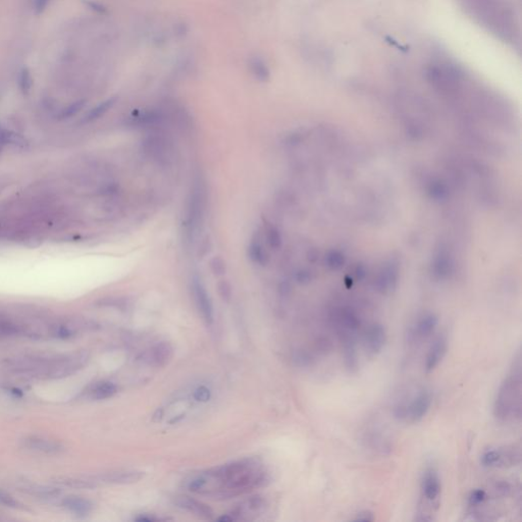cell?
<instances>
[{
	"instance_id": "25",
	"label": "cell",
	"mask_w": 522,
	"mask_h": 522,
	"mask_svg": "<svg viewBox=\"0 0 522 522\" xmlns=\"http://www.w3.org/2000/svg\"><path fill=\"white\" fill-rule=\"evenodd\" d=\"M23 330L20 328V326L14 324L13 322L0 318V336H7V335H14L21 333Z\"/></svg>"
},
{
	"instance_id": "35",
	"label": "cell",
	"mask_w": 522,
	"mask_h": 522,
	"mask_svg": "<svg viewBox=\"0 0 522 522\" xmlns=\"http://www.w3.org/2000/svg\"><path fill=\"white\" fill-rule=\"evenodd\" d=\"M50 0H34V10L36 14H42L47 8Z\"/></svg>"
},
{
	"instance_id": "40",
	"label": "cell",
	"mask_w": 522,
	"mask_h": 522,
	"mask_svg": "<svg viewBox=\"0 0 522 522\" xmlns=\"http://www.w3.org/2000/svg\"><path fill=\"white\" fill-rule=\"evenodd\" d=\"M4 140H3V137H2V130H0V150L2 148V146L4 145Z\"/></svg>"
},
{
	"instance_id": "1",
	"label": "cell",
	"mask_w": 522,
	"mask_h": 522,
	"mask_svg": "<svg viewBox=\"0 0 522 522\" xmlns=\"http://www.w3.org/2000/svg\"><path fill=\"white\" fill-rule=\"evenodd\" d=\"M268 473L254 458L233 461L198 475L187 481V488L195 493L215 499H230L264 486Z\"/></svg>"
},
{
	"instance_id": "16",
	"label": "cell",
	"mask_w": 522,
	"mask_h": 522,
	"mask_svg": "<svg viewBox=\"0 0 522 522\" xmlns=\"http://www.w3.org/2000/svg\"><path fill=\"white\" fill-rule=\"evenodd\" d=\"M249 256H250V259L256 263V264H259L261 266H264L266 265L267 261H268V256L263 248V245L261 243V240H260V237L259 234H255L250 243V246H249Z\"/></svg>"
},
{
	"instance_id": "36",
	"label": "cell",
	"mask_w": 522,
	"mask_h": 522,
	"mask_svg": "<svg viewBox=\"0 0 522 522\" xmlns=\"http://www.w3.org/2000/svg\"><path fill=\"white\" fill-rule=\"evenodd\" d=\"M295 361L299 364V365H308L310 362H311V358L310 356L305 353V352H299L296 354V357H295Z\"/></svg>"
},
{
	"instance_id": "38",
	"label": "cell",
	"mask_w": 522,
	"mask_h": 522,
	"mask_svg": "<svg viewBox=\"0 0 522 522\" xmlns=\"http://www.w3.org/2000/svg\"><path fill=\"white\" fill-rule=\"evenodd\" d=\"M510 489H511V487L508 482H500L497 484V490H499V492L501 494H504V495L508 494Z\"/></svg>"
},
{
	"instance_id": "5",
	"label": "cell",
	"mask_w": 522,
	"mask_h": 522,
	"mask_svg": "<svg viewBox=\"0 0 522 522\" xmlns=\"http://www.w3.org/2000/svg\"><path fill=\"white\" fill-rule=\"evenodd\" d=\"M205 189L201 180H197L192 189L190 200L188 203L187 216L185 219V228L188 238H193L195 231L202 221L205 209Z\"/></svg>"
},
{
	"instance_id": "12",
	"label": "cell",
	"mask_w": 522,
	"mask_h": 522,
	"mask_svg": "<svg viewBox=\"0 0 522 522\" xmlns=\"http://www.w3.org/2000/svg\"><path fill=\"white\" fill-rule=\"evenodd\" d=\"M448 348L447 338L443 335L437 336L431 344L424 362V370L426 373L432 372L441 362Z\"/></svg>"
},
{
	"instance_id": "14",
	"label": "cell",
	"mask_w": 522,
	"mask_h": 522,
	"mask_svg": "<svg viewBox=\"0 0 522 522\" xmlns=\"http://www.w3.org/2000/svg\"><path fill=\"white\" fill-rule=\"evenodd\" d=\"M21 442L22 446L28 450L45 454H58L63 449L59 442L39 436L25 437Z\"/></svg>"
},
{
	"instance_id": "27",
	"label": "cell",
	"mask_w": 522,
	"mask_h": 522,
	"mask_svg": "<svg viewBox=\"0 0 522 522\" xmlns=\"http://www.w3.org/2000/svg\"><path fill=\"white\" fill-rule=\"evenodd\" d=\"M209 267H210V270L212 271V273L217 275V276L223 275L225 273V271H226L225 261L220 256L212 257L209 260Z\"/></svg>"
},
{
	"instance_id": "39",
	"label": "cell",
	"mask_w": 522,
	"mask_h": 522,
	"mask_svg": "<svg viewBox=\"0 0 522 522\" xmlns=\"http://www.w3.org/2000/svg\"><path fill=\"white\" fill-rule=\"evenodd\" d=\"M137 520H138V521H147V522H150V521H155V520H156V518L151 517V516H147V515H145V516H143V515H142L141 517L137 518Z\"/></svg>"
},
{
	"instance_id": "6",
	"label": "cell",
	"mask_w": 522,
	"mask_h": 522,
	"mask_svg": "<svg viewBox=\"0 0 522 522\" xmlns=\"http://www.w3.org/2000/svg\"><path fill=\"white\" fill-rule=\"evenodd\" d=\"M192 290L195 299V303L199 312L201 313L204 321L207 324H212L214 321V311L212 301L209 294L207 293L201 279L195 275L192 279Z\"/></svg>"
},
{
	"instance_id": "28",
	"label": "cell",
	"mask_w": 522,
	"mask_h": 522,
	"mask_svg": "<svg viewBox=\"0 0 522 522\" xmlns=\"http://www.w3.org/2000/svg\"><path fill=\"white\" fill-rule=\"evenodd\" d=\"M217 292L224 302H229L231 299V285L227 280H219L217 283Z\"/></svg>"
},
{
	"instance_id": "34",
	"label": "cell",
	"mask_w": 522,
	"mask_h": 522,
	"mask_svg": "<svg viewBox=\"0 0 522 522\" xmlns=\"http://www.w3.org/2000/svg\"><path fill=\"white\" fill-rule=\"evenodd\" d=\"M196 400L201 402H206L210 398V392L205 386H200L194 394Z\"/></svg>"
},
{
	"instance_id": "30",
	"label": "cell",
	"mask_w": 522,
	"mask_h": 522,
	"mask_svg": "<svg viewBox=\"0 0 522 522\" xmlns=\"http://www.w3.org/2000/svg\"><path fill=\"white\" fill-rule=\"evenodd\" d=\"M487 498V494L485 490L483 489H475L473 490L468 499V503L470 506H477L481 503H483Z\"/></svg>"
},
{
	"instance_id": "37",
	"label": "cell",
	"mask_w": 522,
	"mask_h": 522,
	"mask_svg": "<svg viewBox=\"0 0 522 522\" xmlns=\"http://www.w3.org/2000/svg\"><path fill=\"white\" fill-rule=\"evenodd\" d=\"M374 517L372 515V513L370 511H362L360 513L357 514V516L355 517V521H363V522H369V521H373Z\"/></svg>"
},
{
	"instance_id": "21",
	"label": "cell",
	"mask_w": 522,
	"mask_h": 522,
	"mask_svg": "<svg viewBox=\"0 0 522 522\" xmlns=\"http://www.w3.org/2000/svg\"><path fill=\"white\" fill-rule=\"evenodd\" d=\"M56 483L62 486H68L72 488H93L97 485L96 481L92 479H83V478H71V477H63L58 478Z\"/></svg>"
},
{
	"instance_id": "29",
	"label": "cell",
	"mask_w": 522,
	"mask_h": 522,
	"mask_svg": "<svg viewBox=\"0 0 522 522\" xmlns=\"http://www.w3.org/2000/svg\"><path fill=\"white\" fill-rule=\"evenodd\" d=\"M28 490L37 497L41 498H51L56 494H58V491L55 488H48V487H40V486H33L31 488H28Z\"/></svg>"
},
{
	"instance_id": "10",
	"label": "cell",
	"mask_w": 522,
	"mask_h": 522,
	"mask_svg": "<svg viewBox=\"0 0 522 522\" xmlns=\"http://www.w3.org/2000/svg\"><path fill=\"white\" fill-rule=\"evenodd\" d=\"M144 477V472L137 470H120L100 474L93 479L97 482L110 484H133Z\"/></svg>"
},
{
	"instance_id": "22",
	"label": "cell",
	"mask_w": 522,
	"mask_h": 522,
	"mask_svg": "<svg viewBox=\"0 0 522 522\" xmlns=\"http://www.w3.org/2000/svg\"><path fill=\"white\" fill-rule=\"evenodd\" d=\"M505 454L499 450H487L481 455V464L485 467L498 466L503 463Z\"/></svg>"
},
{
	"instance_id": "15",
	"label": "cell",
	"mask_w": 522,
	"mask_h": 522,
	"mask_svg": "<svg viewBox=\"0 0 522 522\" xmlns=\"http://www.w3.org/2000/svg\"><path fill=\"white\" fill-rule=\"evenodd\" d=\"M437 325V317L433 314H426L421 317L411 328L410 337L412 340H422L429 336Z\"/></svg>"
},
{
	"instance_id": "18",
	"label": "cell",
	"mask_w": 522,
	"mask_h": 522,
	"mask_svg": "<svg viewBox=\"0 0 522 522\" xmlns=\"http://www.w3.org/2000/svg\"><path fill=\"white\" fill-rule=\"evenodd\" d=\"M117 392V386L110 381L97 382L89 390V396L94 400H104L111 398Z\"/></svg>"
},
{
	"instance_id": "26",
	"label": "cell",
	"mask_w": 522,
	"mask_h": 522,
	"mask_svg": "<svg viewBox=\"0 0 522 522\" xmlns=\"http://www.w3.org/2000/svg\"><path fill=\"white\" fill-rule=\"evenodd\" d=\"M86 104V100H77L71 104H69L67 107H65L59 114L60 119L69 118L73 115H75L77 112H80Z\"/></svg>"
},
{
	"instance_id": "17",
	"label": "cell",
	"mask_w": 522,
	"mask_h": 522,
	"mask_svg": "<svg viewBox=\"0 0 522 522\" xmlns=\"http://www.w3.org/2000/svg\"><path fill=\"white\" fill-rule=\"evenodd\" d=\"M249 68L252 75L259 82L265 83L269 80L270 71L265 61L258 56L252 57L249 60Z\"/></svg>"
},
{
	"instance_id": "4",
	"label": "cell",
	"mask_w": 522,
	"mask_h": 522,
	"mask_svg": "<svg viewBox=\"0 0 522 522\" xmlns=\"http://www.w3.org/2000/svg\"><path fill=\"white\" fill-rule=\"evenodd\" d=\"M432 403L431 393L426 388H421L408 400L400 401L394 407V417L399 421L416 423L421 421Z\"/></svg>"
},
{
	"instance_id": "7",
	"label": "cell",
	"mask_w": 522,
	"mask_h": 522,
	"mask_svg": "<svg viewBox=\"0 0 522 522\" xmlns=\"http://www.w3.org/2000/svg\"><path fill=\"white\" fill-rule=\"evenodd\" d=\"M356 333L351 330L341 329V341L345 368L349 373H356L359 368L358 352L356 346Z\"/></svg>"
},
{
	"instance_id": "31",
	"label": "cell",
	"mask_w": 522,
	"mask_h": 522,
	"mask_svg": "<svg viewBox=\"0 0 522 522\" xmlns=\"http://www.w3.org/2000/svg\"><path fill=\"white\" fill-rule=\"evenodd\" d=\"M84 3L87 7H89L91 10L97 12V13H100V14H104L107 12V9L104 5H102L101 3L99 2H96V1H93V0H84Z\"/></svg>"
},
{
	"instance_id": "13",
	"label": "cell",
	"mask_w": 522,
	"mask_h": 522,
	"mask_svg": "<svg viewBox=\"0 0 522 522\" xmlns=\"http://www.w3.org/2000/svg\"><path fill=\"white\" fill-rule=\"evenodd\" d=\"M174 504L178 508L184 509V510L190 512L191 514H194L200 518L211 519L213 517V511L208 505H206L200 501H197L193 498H190L187 495H178V497H175Z\"/></svg>"
},
{
	"instance_id": "8",
	"label": "cell",
	"mask_w": 522,
	"mask_h": 522,
	"mask_svg": "<svg viewBox=\"0 0 522 522\" xmlns=\"http://www.w3.org/2000/svg\"><path fill=\"white\" fill-rule=\"evenodd\" d=\"M173 356V348L168 342H160L142 354L141 360L147 365L163 367L169 363Z\"/></svg>"
},
{
	"instance_id": "32",
	"label": "cell",
	"mask_w": 522,
	"mask_h": 522,
	"mask_svg": "<svg viewBox=\"0 0 522 522\" xmlns=\"http://www.w3.org/2000/svg\"><path fill=\"white\" fill-rule=\"evenodd\" d=\"M0 504L6 506V507H12L15 508L18 506V503L8 493L0 489Z\"/></svg>"
},
{
	"instance_id": "33",
	"label": "cell",
	"mask_w": 522,
	"mask_h": 522,
	"mask_svg": "<svg viewBox=\"0 0 522 522\" xmlns=\"http://www.w3.org/2000/svg\"><path fill=\"white\" fill-rule=\"evenodd\" d=\"M210 250H211V241L207 237L204 240H202L200 243V246L198 249L199 257L203 258L205 255H207L210 252Z\"/></svg>"
},
{
	"instance_id": "3",
	"label": "cell",
	"mask_w": 522,
	"mask_h": 522,
	"mask_svg": "<svg viewBox=\"0 0 522 522\" xmlns=\"http://www.w3.org/2000/svg\"><path fill=\"white\" fill-rule=\"evenodd\" d=\"M521 363L517 358L511 371L503 380L493 404V414L501 421L520 418Z\"/></svg>"
},
{
	"instance_id": "24",
	"label": "cell",
	"mask_w": 522,
	"mask_h": 522,
	"mask_svg": "<svg viewBox=\"0 0 522 522\" xmlns=\"http://www.w3.org/2000/svg\"><path fill=\"white\" fill-rule=\"evenodd\" d=\"M265 234L267 244L274 250L279 249V247L281 246V236L279 230L276 227L270 225L267 226V228L265 229Z\"/></svg>"
},
{
	"instance_id": "9",
	"label": "cell",
	"mask_w": 522,
	"mask_h": 522,
	"mask_svg": "<svg viewBox=\"0 0 522 522\" xmlns=\"http://www.w3.org/2000/svg\"><path fill=\"white\" fill-rule=\"evenodd\" d=\"M386 342L384 327L379 323L371 324L365 331L364 345L367 354L370 357L377 356L383 349Z\"/></svg>"
},
{
	"instance_id": "19",
	"label": "cell",
	"mask_w": 522,
	"mask_h": 522,
	"mask_svg": "<svg viewBox=\"0 0 522 522\" xmlns=\"http://www.w3.org/2000/svg\"><path fill=\"white\" fill-rule=\"evenodd\" d=\"M115 102H116V98L115 97H111V98H108V99L104 100L103 102L99 103L98 105H96L94 108H92L86 114L85 121H93V120H96V119L100 118L108 110H110L112 108V106L115 104Z\"/></svg>"
},
{
	"instance_id": "23",
	"label": "cell",
	"mask_w": 522,
	"mask_h": 522,
	"mask_svg": "<svg viewBox=\"0 0 522 522\" xmlns=\"http://www.w3.org/2000/svg\"><path fill=\"white\" fill-rule=\"evenodd\" d=\"M18 86L19 90L23 95H28L33 86V77L30 69L27 66H23L18 74Z\"/></svg>"
},
{
	"instance_id": "2",
	"label": "cell",
	"mask_w": 522,
	"mask_h": 522,
	"mask_svg": "<svg viewBox=\"0 0 522 522\" xmlns=\"http://www.w3.org/2000/svg\"><path fill=\"white\" fill-rule=\"evenodd\" d=\"M460 9L483 31L511 46L520 42L519 18L509 0H455Z\"/></svg>"
},
{
	"instance_id": "11",
	"label": "cell",
	"mask_w": 522,
	"mask_h": 522,
	"mask_svg": "<svg viewBox=\"0 0 522 522\" xmlns=\"http://www.w3.org/2000/svg\"><path fill=\"white\" fill-rule=\"evenodd\" d=\"M421 491L423 498L429 503L435 502L440 493V480L437 471L433 467L425 469L421 480Z\"/></svg>"
},
{
	"instance_id": "20",
	"label": "cell",
	"mask_w": 522,
	"mask_h": 522,
	"mask_svg": "<svg viewBox=\"0 0 522 522\" xmlns=\"http://www.w3.org/2000/svg\"><path fill=\"white\" fill-rule=\"evenodd\" d=\"M63 506L76 514H86L92 509V504L88 500L82 498H67L63 501Z\"/></svg>"
}]
</instances>
